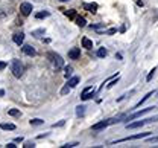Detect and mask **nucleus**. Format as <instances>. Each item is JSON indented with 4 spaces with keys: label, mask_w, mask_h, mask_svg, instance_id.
<instances>
[{
    "label": "nucleus",
    "mask_w": 158,
    "mask_h": 148,
    "mask_svg": "<svg viewBox=\"0 0 158 148\" xmlns=\"http://www.w3.org/2000/svg\"><path fill=\"white\" fill-rule=\"evenodd\" d=\"M12 40H14V43L15 44H23V41H24V34L23 32H15L14 35H12Z\"/></svg>",
    "instance_id": "9d476101"
},
{
    "label": "nucleus",
    "mask_w": 158,
    "mask_h": 148,
    "mask_svg": "<svg viewBox=\"0 0 158 148\" xmlns=\"http://www.w3.org/2000/svg\"><path fill=\"white\" fill-rule=\"evenodd\" d=\"M8 15V11H5V9H0V19H5Z\"/></svg>",
    "instance_id": "c85d7f7f"
},
{
    "label": "nucleus",
    "mask_w": 158,
    "mask_h": 148,
    "mask_svg": "<svg viewBox=\"0 0 158 148\" xmlns=\"http://www.w3.org/2000/svg\"><path fill=\"white\" fill-rule=\"evenodd\" d=\"M85 108H87L85 106H78L76 107V116H79V118L84 116V115H85Z\"/></svg>",
    "instance_id": "a211bd4d"
},
{
    "label": "nucleus",
    "mask_w": 158,
    "mask_h": 148,
    "mask_svg": "<svg viewBox=\"0 0 158 148\" xmlns=\"http://www.w3.org/2000/svg\"><path fill=\"white\" fill-rule=\"evenodd\" d=\"M29 122H31V125H41V124H44V121H43V119H40V118H35V119H31Z\"/></svg>",
    "instance_id": "5701e85b"
},
{
    "label": "nucleus",
    "mask_w": 158,
    "mask_h": 148,
    "mask_svg": "<svg viewBox=\"0 0 158 148\" xmlns=\"http://www.w3.org/2000/svg\"><path fill=\"white\" fill-rule=\"evenodd\" d=\"M151 110H154V107H146V108H143V110H140V111H135L134 115L128 116L126 121H132V119H135V118H140V116H143L144 113H148V111H151Z\"/></svg>",
    "instance_id": "39448f33"
},
{
    "label": "nucleus",
    "mask_w": 158,
    "mask_h": 148,
    "mask_svg": "<svg viewBox=\"0 0 158 148\" xmlns=\"http://www.w3.org/2000/svg\"><path fill=\"white\" fill-rule=\"evenodd\" d=\"M155 70H157V69L154 67V69H152V70L149 72V75H148V78H146V81H151V80L154 78V73H155Z\"/></svg>",
    "instance_id": "393cba45"
},
{
    "label": "nucleus",
    "mask_w": 158,
    "mask_h": 148,
    "mask_svg": "<svg viewBox=\"0 0 158 148\" xmlns=\"http://www.w3.org/2000/svg\"><path fill=\"white\" fill-rule=\"evenodd\" d=\"M20 11H21V14H23V15H29V14L32 12V5H31V3H27V2H24V3H21V5H20Z\"/></svg>",
    "instance_id": "0eeeda50"
},
{
    "label": "nucleus",
    "mask_w": 158,
    "mask_h": 148,
    "mask_svg": "<svg viewBox=\"0 0 158 148\" xmlns=\"http://www.w3.org/2000/svg\"><path fill=\"white\" fill-rule=\"evenodd\" d=\"M108 55V50L105 49V47H100L98 50V57H100V58H103V57H106Z\"/></svg>",
    "instance_id": "412c9836"
},
{
    "label": "nucleus",
    "mask_w": 158,
    "mask_h": 148,
    "mask_svg": "<svg viewBox=\"0 0 158 148\" xmlns=\"http://www.w3.org/2000/svg\"><path fill=\"white\" fill-rule=\"evenodd\" d=\"M65 15H69V17H73V15H75V9H70V11H67V12H65Z\"/></svg>",
    "instance_id": "c756f323"
},
{
    "label": "nucleus",
    "mask_w": 158,
    "mask_h": 148,
    "mask_svg": "<svg viewBox=\"0 0 158 148\" xmlns=\"http://www.w3.org/2000/svg\"><path fill=\"white\" fill-rule=\"evenodd\" d=\"M151 134V131H146V133H138V134H132V136H128V137H123V139H118L114 144H120V142H128V141H135V139H143V137H148Z\"/></svg>",
    "instance_id": "7ed1b4c3"
},
{
    "label": "nucleus",
    "mask_w": 158,
    "mask_h": 148,
    "mask_svg": "<svg viewBox=\"0 0 158 148\" xmlns=\"http://www.w3.org/2000/svg\"><path fill=\"white\" fill-rule=\"evenodd\" d=\"M72 73H73V69H72L70 66H69V67H65V73H64V75H65V78H67V80L72 76Z\"/></svg>",
    "instance_id": "b1692460"
},
{
    "label": "nucleus",
    "mask_w": 158,
    "mask_h": 148,
    "mask_svg": "<svg viewBox=\"0 0 158 148\" xmlns=\"http://www.w3.org/2000/svg\"><path fill=\"white\" fill-rule=\"evenodd\" d=\"M79 57H81V49L79 47H72L69 50V58L70 60H78Z\"/></svg>",
    "instance_id": "1a4fd4ad"
},
{
    "label": "nucleus",
    "mask_w": 158,
    "mask_h": 148,
    "mask_svg": "<svg viewBox=\"0 0 158 148\" xmlns=\"http://www.w3.org/2000/svg\"><path fill=\"white\" fill-rule=\"evenodd\" d=\"M59 2H69V0H59Z\"/></svg>",
    "instance_id": "e433bc0d"
},
{
    "label": "nucleus",
    "mask_w": 158,
    "mask_h": 148,
    "mask_svg": "<svg viewBox=\"0 0 158 148\" xmlns=\"http://www.w3.org/2000/svg\"><path fill=\"white\" fill-rule=\"evenodd\" d=\"M11 72H12V75H14L15 78H21V76H23V72H24L23 63H21L20 60H17V58L11 60Z\"/></svg>",
    "instance_id": "f257e3e1"
},
{
    "label": "nucleus",
    "mask_w": 158,
    "mask_h": 148,
    "mask_svg": "<svg viewBox=\"0 0 158 148\" xmlns=\"http://www.w3.org/2000/svg\"><path fill=\"white\" fill-rule=\"evenodd\" d=\"M6 147H8V148H15V147H17V145H15L14 142H9V144H8Z\"/></svg>",
    "instance_id": "f704fd0d"
},
{
    "label": "nucleus",
    "mask_w": 158,
    "mask_h": 148,
    "mask_svg": "<svg viewBox=\"0 0 158 148\" xmlns=\"http://www.w3.org/2000/svg\"><path fill=\"white\" fill-rule=\"evenodd\" d=\"M76 24H78L79 28H84V26L87 24V20H85L84 17H78V19H76Z\"/></svg>",
    "instance_id": "aec40b11"
},
{
    "label": "nucleus",
    "mask_w": 158,
    "mask_h": 148,
    "mask_svg": "<svg viewBox=\"0 0 158 148\" xmlns=\"http://www.w3.org/2000/svg\"><path fill=\"white\" fill-rule=\"evenodd\" d=\"M152 95H154V92H149L148 95H144V96L141 98V101H138L137 104H135V107H134V108H138V107H140V106H141V104H143V102H144V101H148V99H149V98H151Z\"/></svg>",
    "instance_id": "4468645a"
},
{
    "label": "nucleus",
    "mask_w": 158,
    "mask_h": 148,
    "mask_svg": "<svg viewBox=\"0 0 158 148\" xmlns=\"http://www.w3.org/2000/svg\"><path fill=\"white\" fill-rule=\"evenodd\" d=\"M76 145H79L78 142H70V144H65V145H62V148H73V147H76Z\"/></svg>",
    "instance_id": "a878e982"
},
{
    "label": "nucleus",
    "mask_w": 158,
    "mask_h": 148,
    "mask_svg": "<svg viewBox=\"0 0 158 148\" xmlns=\"http://www.w3.org/2000/svg\"><path fill=\"white\" fill-rule=\"evenodd\" d=\"M49 57L52 58V63H53V66H55L56 69H59V67L64 66V60H62L61 55H58V54H50Z\"/></svg>",
    "instance_id": "20e7f679"
},
{
    "label": "nucleus",
    "mask_w": 158,
    "mask_h": 148,
    "mask_svg": "<svg viewBox=\"0 0 158 148\" xmlns=\"http://www.w3.org/2000/svg\"><path fill=\"white\" fill-rule=\"evenodd\" d=\"M117 81H118V76H117V80H114V81H111V84H108V89H111L114 84H117Z\"/></svg>",
    "instance_id": "473e14b6"
},
{
    "label": "nucleus",
    "mask_w": 158,
    "mask_h": 148,
    "mask_svg": "<svg viewBox=\"0 0 158 148\" xmlns=\"http://www.w3.org/2000/svg\"><path fill=\"white\" fill-rule=\"evenodd\" d=\"M79 84V78L78 76H73V78H70V80H69V87H70V89H73V87H76V85Z\"/></svg>",
    "instance_id": "2eb2a0df"
},
{
    "label": "nucleus",
    "mask_w": 158,
    "mask_h": 148,
    "mask_svg": "<svg viewBox=\"0 0 158 148\" xmlns=\"http://www.w3.org/2000/svg\"><path fill=\"white\" fill-rule=\"evenodd\" d=\"M0 128L2 130H15V125L11 122H3V124H0Z\"/></svg>",
    "instance_id": "dca6fc26"
},
{
    "label": "nucleus",
    "mask_w": 158,
    "mask_h": 148,
    "mask_svg": "<svg viewBox=\"0 0 158 148\" xmlns=\"http://www.w3.org/2000/svg\"><path fill=\"white\" fill-rule=\"evenodd\" d=\"M154 121H158V116H154V118H148V119H141V121H137V122H131V124H128L126 128L129 130H132V128H138V127H143V125H146V124H151V122H154Z\"/></svg>",
    "instance_id": "f03ea898"
},
{
    "label": "nucleus",
    "mask_w": 158,
    "mask_h": 148,
    "mask_svg": "<svg viewBox=\"0 0 158 148\" xmlns=\"http://www.w3.org/2000/svg\"><path fill=\"white\" fill-rule=\"evenodd\" d=\"M8 115L9 116H20V110L19 108H9L8 110Z\"/></svg>",
    "instance_id": "4be33fe9"
},
{
    "label": "nucleus",
    "mask_w": 158,
    "mask_h": 148,
    "mask_svg": "<svg viewBox=\"0 0 158 148\" xmlns=\"http://www.w3.org/2000/svg\"><path fill=\"white\" fill-rule=\"evenodd\" d=\"M64 124H65V121H59L58 124H53V125H52V127H62V125H64Z\"/></svg>",
    "instance_id": "7c9ffc66"
},
{
    "label": "nucleus",
    "mask_w": 158,
    "mask_h": 148,
    "mask_svg": "<svg viewBox=\"0 0 158 148\" xmlns=\"http://www.w3.org/2000/svg\"><path fill=\"white\" fill-rule=\"evenodd\" d=\"M3 95H5V90H3V89H0V96H3Z\"/></svg>",
    "instance_id": "c9c22d12"
},
{
    "label": "nucleus",
    "mask_w": 158,
    "mask_h": 148,
    "mask_svg": "<svg viewBox=\"0 0 158 148\" xmlns=\"http://www.w3.org/2000/svg\"><path fill=\"white\" fill-rule=\"evenodd\" d=\"M84 8H85V9H87V11H90V12H93V14H94V12H96V11H98V3H85V5H84Z\"/></svg>",
    "instance_id": "f8f14e48"
},
{
    "label": "nucleus",
    "mask_w": 158,
    "mask_h": 148,
    "mask_svg": "<svg viewBox=\"0 0 158 148\" xmlns=\"http://www.w3.org/2000/svg\"><path fill=\"white\" fill-rule=\"evenodd\" d=\"M82 46H84L85 49H93V41H91L90 38L84 37V38H82Z\"/></svg>",
    "instance_id": "ddd939ff"
},
{
    "label": "nucleus",
    "mask_w": 158,
    "mask_h": 148,
    "mask_svg": "<svg viewBox=\"0 0 158 148\" xmlns=\"http://www.w3.org/2000/svg\"><path fill=\"white\" fill-rule=\"evenodd\" d=\"M24 148H34L35 147V144L34 142H31V141H27V142H24V145H23Z\"/></svg>",
    "instance_id": "bb28decb"
},
{
    "label": "nucleus",
    "mask_w": 158,
    "mask_h": 148,
    "mask_svg": "<svg viewBox=\"0 0 158 148\" xmlns=\"http://www.w3.org/2000/svg\"><path fill=\"white\" fill-rule=\"evenodd\" d=\"M21 49H23V52H24L26 55H29V57H34V55L37 54V52H35V49H34L32 46H29V44H24Z\"/></svg>",
    "instance_id": "9b49d317"
},
{
    "label": "nucleus",
    "mask_w": 158,
    "mask_h": 148,
    "mask_svg": "<svg viewBox=\"0 0 158 148\" xmlns=\"http://www.w3.org/2000/svg\"><path fill=\"white\" fill-rule=\"evenodd\" d=\"M149 142H152V144H155V142H158V136H154V137H149Z\"/></svg>",
    "instance_id": "2f4dec72"
},
{
    "label": "nucleus",
    "mask_w": 158,
    "mask_h": 148,
    "mask_svg": "<svg viewBox=\"0 0 158 148\" xmlns=\"http://www.w3.org/2000/svg\"><path fill=\"white\" fill-rule=\"evenodd\" d=\"M44 34H46V31H44V29H35V31H32V35H34V37H37V38L43 37Z\"/></svg>",
    "instance_id": "6ab92c4d"
},
{
    "label": "nucleus",
    "mask_w": 158,
    "mask_h": 148,
    "mask_svg": "<svg viewBox=\"0 0 158 148\" xmlns=\"http://www.w3.org/2000/svg\"><path fill=\"white\" fill-rule=\"evenodd\" d=\"M49 15H50L49 11H41V12H37V14H35V19H47Z\"/></svg>",
    "instance_id": "f3484780"
},
{
    "label": "nucleus",
    "mask_w": 158,
    "mask_h": 148,
    "mask_svg": "<svg viewBox=\"0 0 158 148\" xmlns=\"http://www.w3.org/2000/svg\"><path fill=\"white\" fill-rule=\"evenodd\" d=\"M111 124H113L111 119H105V121H102V122L94 124V125H93V130H94V131H99V130H103V128H106L108 125H111Z\"/></svg>",
    "instance_id": "423d86ee"
},
{
    "label": "nucleus",
    "mask_w": 158,
    "mask_h": 148,
    "mask_svg": "<svg viewBox=\"0 0 158 148\" xmlns=\"http://www.w3.org/2000/svg\"><path fill=\"white\" fill-rule=\"evenodd\" d=\"M5 67H6V63L5 61H0V70H3Z\"/></svg>",
    "instance_id": "72a5a7b5"
},
{
    "label": "nucleus",
    "mask_w": 158,
    "mask_h": 148,
    "mask_svg": "<svg viewBox=\"0 0 158 148\" xmlns=\"http://www.w3.org/2000/svg\"><path fill=\"white\" fill-rule=\"evenodd\" d=\"M93 95H94V90H93V87H87V89L82 92V95H81V99L87 101V99L93 98Z\"/></svg>",
    "instance_id": "6e6552de"
},
{
    "label": "nucleus",
    "mask_w": 158,
    "mask_h": 148,
    "mask_svg": "<svg viewBox=\"0 0 158 148\" xmlns=\"http://www.w3.org/2000/svg\"><path fill=\"white\" fill-rule=\"evenodd\" d=\"M69 92H70V87H69V85H65V87L61 90V95H67Z\"/></svg>",
    "instance_id": "cd10ccee"
}]
</instances>
